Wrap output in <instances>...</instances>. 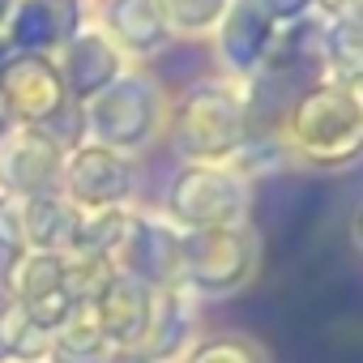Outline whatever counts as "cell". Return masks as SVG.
<instances>
[{
	"label": "cell",
	"instance_id": "1",
	"mask_svg": "<svg viewBox=\"0 0 363 363\" xmlns=\"http://www.w3.org/2000/svg\"><path fill=\"white\" fill-rule=\"evenodd\" d=\"M278 141L286 158L316 167V171H342L363 158V103L354 86L316 77L303 86L278 128Z\"/></svg>",
	"mask_w": 363,
	"mask_h": 363
},
{
	"label": "cell",
	"instance_id": "2",
	"mask_svg": "<svg viewBox=\"0 0 363 363\" xmlns=\"http://www.w3.org/2000/svg\"><path fill=\"white\" fill-rule=\"evenodd\" d=\"M184 162H231L252 137V99L235 82H193L171 116Z\"/></svg>",
	"mask_w": 363,
	"mask_h": 363
},
{
	"label": "cell",
	"instance_id": "3",
	"mask_svg": "<svg viewBox=\"0 0 363 363\" xmlns=\"http://www.w3.org/2000/svg\"><path fill=\"white\" fill-rule=\"evenodd\" d=\"M252 210V184L231 162H184L167 189V214L179 231L244 227Z\"/></svg>",
	"mask_w": 363,
	"mask_h": 363
},
{
	"label": "cell",
	"instance_id": "4",
	"mask_svg": "<svg viewBox=\"0 0 363 363\" xmlns=\"http://www.w3.org/2000/svg\"><path fill=\"white\" fill-rule=\"evenodd\" d=\"M261 240L244 227H214V231H184V274L179 286L193 295H235L257 278Z\"/></svg>",
	"mask_w": 363,
	"mask_h": 363
},
{
	"label": "cell",
	"instance_id": "5",
	"mask_svg": "<svg viewBox=\"0 0 363 363\" xmlns=\"http://www.w3.org/2000/svg\"><path fill=\"white\" fill-rule=\"evenodd\" d=\"M90 124L107 150H116V154L141 150L154 141V133L162 124V90L137 73L116 77L103 94H94Z\"/></svg>",
	"mask_w": 363,
	"mask_h": 363
},
{
	"label": "cell",
	"instance_id": "6",
	"mask_svg": "<svg viewBox=\"0 0 363 363\" xmlns=\"http://www.w3.org/2000/svg\"><path fill=\"white\" fill-rule=\"evenodd\" d=\"M124 257L128 278L154 286V291H171L179 286L184 274V231L171 223H150V218H128V231L116 248Z\"/></svg>",
	"mask_w": 363,
	"mask_h": 363
},
{
	"label": "cell",
	"instance_id": "7",
	"mask_svg": "<svg viewBox=\"0 0 363 363\" xmlns=\"http://www.w3.org/2000/svg\"><path fill=\"white\" fill-rule=\"evenodd\" d=\"M274 30L278 26L257 9V0H231L223 22L214 26V35H218V60L227 65V73L240 77V82H257L261 69H265V56H269Z\"/></svg>",
	"mask_w": 363,
	"mask_h": 363
},
{
	"label": "cell",
	"instance_id": "8",
	"mask_svg": "<svg viewBox=\"0 0 363 363\" xmlns=\"http://www.w3.org/2000/svg\"><path fill=\"white\" fill-rule=\"evenodd\" d=\"M154 299H158L154 286H145V282H137L128 274H116L111 286L94 299L103 337H111L120 350L141 346L145 333H150V320H154Z\"/></svg>",
	"mask_w": 363,
	"mask_h": 363
},
{
	"label": "cell",
	"instance_id": "9",
	"mask_svg": "<svg viewBox=\"0 0 363 363\" xmlns=\"http://www.w3.org/2000/svg\"><path fill=\"white\" fill-rule=\"evenodd\" d=\"M69 184H73L77 201L111 210L116 201H124L133 193V171H128L124 154H116L107 145H90V150L77 154V162L69 171Z\"/></svg>",
	"mask_w": 363,
	"mask_h": 363
},
{
	"label": "cell",
	"instance_id": "10",
	"mask_svg": "<svg viewBox=\"0 0 363 363\" xmlns=\"http://www.w3.org/2000/svg\"><path fill=\"white\" fill-rule=\"evenodd\" d=\"M320 77L354 86L363 77V26H354L342 13H325V39H320Z\"/></svg>",
	"mask_w": 363,
	"mask_h": 363
},
{
	"label": "cell",
	"instance_id": "11",
	"mask_svg": "<svg viewBox=\"0 0 363 363\" xmlns=\"http://www.w3.org/2000/svg\"><path fill=\"white\" fill-rule=\"evenodd\" d=\"M116 77H120V48L107 43L103 35H86L73 48V56H69V82H73V90L82 99H94Z\"/></svg>",
	"mask_w": 363,
	"mask_h": 363
},
{
	"label": "cell",
	"instance_id": "12",
	"mask_svg": "<svg viewBox=\"0 0 363 363\" xmlns=\"http://www.w3.org/2000/svg\"><path fill=\"white\" fill-rule=\"evenodd\" d=\"M111 30L120 35L124 48L145 52V56L158 52L171 39V30H167L154 0H111Z\"/></svg>",
	"mask_w": 363,
	"mask_h": 363
},
{
	"label": "cell",
	"instance_id": "13",
	"mask_svg": "<svg viewBox=\"0 0 363 363\" xmlns=\"http://www.w3.org/2000/svg\"><path fill=\"white\" fill-rule=\"evenodd\" d=\"M171 35H210L231 0H154Z\"/></svg>",
	"mask_w": 363,
	"mask_h": 363
},
{
	"label": "cell",
	"instance_id": "14",
	"mask_svg": "<svg viewBox=\"0 0 363 363\" xmlns=\"http://www.w3.org/2000/svg\"><path fill=\"white\" fill-rule=\"evenodd\" d=\"M184 363H269V354L248 333H210L184 354Z\"/></svg>",
	"mask_w": 363,
	"mask_h": 363
},
{
	"label": "cell",
	"instance_id": "15",
	"mask_svg": "<svg viewBox=\"0 0 363 363\" xmlns=\"http://www.w3.org/2000/svg\"><path fill=\"white\" fill-rule=\"evenodd\" d=\"M257 9L274 26H291V22H303V18L320 13V0H257Z\"/></svg>",
	"mask_w": 363,
	"mask_h": 363
},
{
	"label": "cell",
	"instance_id": "16",
	"mask_svg": "<svg viewBox=\"0 0 363 363\" xmlns=\"http://www.w3.org/2000/svg\"><path fill=\"white\" fill-rule=\"evenodd\" d=\"M111 363H154L145 350H137V346H128V350H116L111 354Z\"/></svg>",
	"mask_w": 363,
	"mask_h": 363
},
{
	"label": "cell",
	"instance_id": "17",
	"mask_svg": "<svg viewBox=\"0 0 363 363\" xmlns=\"http://www.w3.org/2000/svg\"><path fill=\"white\" fill-rule=\"evenodd\" d=\"M350 5H359V0H320V13H346Z\"/></svg>",
	"mask_w": 363,
	"mask_h": 363
},
{
	"label": "cell",
	"instance_id": "18",
	"mask_svg": "<svg viewBox=\"0 0 363 363\" xmlns=\"http://www.w3.org/2000/svg\"><path fill=\"white\" fill-rule=\"evenodd\" d=\"M350 235H354V244L363 248V206L354 210V218H350Z\"/></svg>",
	"mask_w": 363,
	"mask_h": 363
},
{
	"label": "cell",
	"instance_id": "19",
	"mask_svg": "<svg viewBox=\"0 0 363 363\" xmlns=\"http://www.w3.org/2000/svg\"><path fill=\"white\" fill-rule=\"evenodd\" d=\"M354 94H359V103H363V77H359V82H354Z\"/></svg>",
	"mask_w": 363,
	"mask_h": 363
}]
</instances>
